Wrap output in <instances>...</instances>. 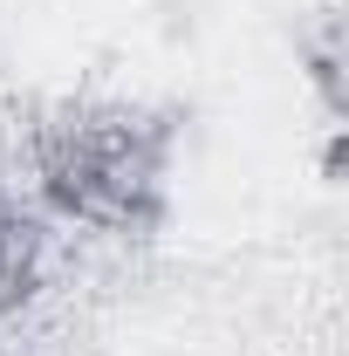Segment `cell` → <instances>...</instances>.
Wrapping results in <instances>:
<instances>
[{
	"label": "cell",
	"mask_w": 349,
	"mask_h": 356,
	"mask_svg": "<svg viewBox=\"0 0 349 356\" xmlns=\"http://www.w3.org/2000/svg\"><path fill=\"white\" fill-rule=\"evenodd\" d=\"M137 144H131V131H83L76 137V151L69 158H55V199L62 206H76V213H103V199L117 192H131L137 185Z\"/></svg>",
	"instance_id": "cell-1"
}]
</instances>
